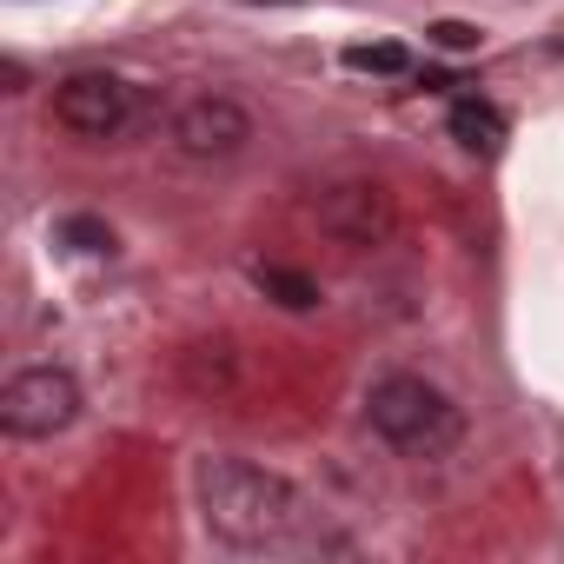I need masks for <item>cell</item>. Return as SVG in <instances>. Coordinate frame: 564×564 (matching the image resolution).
<instances>
[{
  "mask_svg": "<svg viewBox=\"0 0 564 564\" xmlns=\"http://www.w3.org/2000/svg\"><path fill=\"white\" fill-rule=\"evenodd\" d=\"M199 518L219 544L232 551H313L319 544V511L300 485H286L265 465L246 458H199L193 465Z\"/></svg>",
  "mask_w": 564,
  "mask_h": 564,
  "instance_id": "6da1fadb",
  "label": "cell"
},
{
  "mask_svg": "<svg viewBox=\"0 0 564 564\" xmlns=\"http://www.w3.org/2000/svg\"><path fill=\"white\" fill-rule=\"evenodd\" d=\"M366 419L379 438H392L399 452H445L458 438V405L432 386V379H412V372H392L366 392Z\"/></svg>",
  "mask_w": 564,
  "mask_h": 564,
  "instance_id": "7a4b0ae2",
  "label": "cell"
},
{
  "mask_svg": "<svg viewBox=\"0 0 564 564\" xmlns=\"http://www.w3.org/2000/svg\"><path fill=\"white\" fill-rule=\"evenodd\" d=\"M80 419V386L54 366H34V372H14L0 386V425L8 438H54Z\"/></svg>",
  "mask_w": 564,
  "mask_h": 564,
  "instance_id": "3957f363",
  "label": "cell"
},
{
  "mask_svg": "<svg viewBox=\"0 0 564 564\" xmlns=\"http://www.w3.org/2000/svg\"><path fill=\"white\" fill-rule=\"evenodd\" d=\"M313 219H319V232L326 239H339V246H352V252H372V246H386L392 239V193L379 186V180H333L319 199H313Z\"/></svg>",
  "mask_w": 564,
  "mask_h": 564,
  "instance_id": "277c9868",
  "label": "cell"
},
{
  "mask_svg": "<svg viewBox=\"0 0 564 564\" xmlns=\"http://www.w3.org/2000/svg\"><path fill=\"white\" fill-rule=\"evenodd\" d=\"M246 140H252V113L226 94H193L173 113V147L186 160H232Z\"/></svg>",
  "mask_w": 564,
  "mask_h": 564,
  "instance_id": "5b68a950",
  "label": "cell"
},
{
  "mask_svg": "<svg viewBox=\"0 0 564 564\" xmlns=\"http://www.w3.org/2000/svg\"><path fill=\"white\" fill-rule=\"evenodd\" d=\"M127 107H133V94H127V80H113V74H67L61 87H54V120L67 127V133H80V140H107V133H120L127 127Z\"/></svg>",
  "mask_w": 564,
  "mask_h": 564,
  "instance_id": "8992f818",
  "label": "cell"
},
{
  "mask_svg": "<svg viewBox=\"0 0 564 564\" xmlns=\"http://www.w3.org/2000/svg\"><path fill=\"white\" fill-rule=\"evenodd\" d=\"M180 379H186L199 399H226V392L239 386V352H232V339H193V346L180 352Z\"/></svg>",
  "mask_w": 564,
  "mask_h": 564,
  "instance_id": "52a82bcc",
  "label": "cell"
},
{
  "mask_svg": "<svg viewBox=\"0 0 564 564\" xmlns=\"http://www.w3.org/2000/svg\"><path fill=\"white\" fill-rule=\"evenodd\" d=\"M252 286H259L272 306H286V313H313V306H319V279L300 272V265H252Z\"/></svg>",
  "mask_w": 564,
  "mask_h": 564,
  "instance_id": "ba28073f",
  "label": "cell"
},
{
  "mask_svg": "<svg viewBox=\"0 0 564 564\" xmlns=\"http://www.w3.org/2000/svg\"><path fill=\"white\" fill-rule=\"evenodd\" d=\"M452 140H458L465 153H498V147H505V113H498L491 100H458V107H452Z\"/></svg>",
  "mask_w": 564,
  "mask_h": 564,
  "instance_id": "9c48e42d",
  "label": "cell"
},
{
  "mask_svg": "<svg viewBox=\"0 0 564 564\" xmlns=\"http://www.w3.org/2000/svg\"><path fill=\"white\" fill-rule=\"evenodd\" d=\"M61 239H67L74 252H113V232H107V219H87V213L61 219Z\"/></svg>",
  "mask_w": 564,
  "mask_h": 564,
  "instance_id": "30bf717a",
  "label": "cell"
},
{
  "mask_svg": "<svg viewBox=\"0 0 564 564\" xmlns=\"http://www.w3.org/2000/svg\"><path fill=\"white\" fill-rule=\"evenodd\" d=\"M346 67H359V74H405V47H399V41L352 47V54H346Z\"/></svg>",
  "mask_w": 564,
  "mask_h": 564,
  "instance_id": "8fae6325",
  "label": "cell"
},
{
  "mask_svg": "<svg viewBox=\"0 0 564 564\" xmlns=\"http://www.w3.org/2000/svg\"><path fill=\"white\" fill-rule=\"evenodd\" d=\"M432 41H438V47H452V54H465V47H478L485 34H478L471 21H438V28H432Z\"/></svg>",
  "mask_w": 564,
  "mask_h": 564,
  "instance_id": "7c38bea8",
  "label": "cell"
}]
</instances>
